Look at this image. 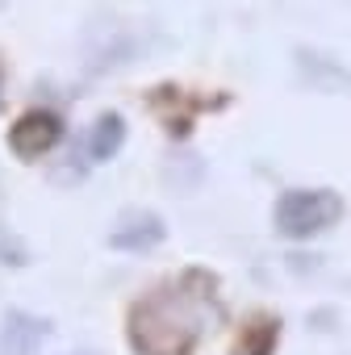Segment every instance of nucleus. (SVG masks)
<instances>
[{
    "instance_id": "f257e3e1",
    "label": "nucleus",
    "mask_w": 351,
    "mask_h": 355,
    "mask_svg": "<svg viewBox=\"0 0 351 355\" xmlns=\"http://www.w3.org/2000/svg\"><path fill=\"white\" fill-rule=\"evenodd\" d=\"M205 326V293L171 284L130 309V347L138 355H189Z\"/></svg>"
},
{
    "instance_id": "f03ea898",
    "label": "nucleus",
    "mask_w": 351,
    "mask_h": 355,
    "mask_svg": "<svg viewBox=\"0 0 351 355\" xmlns=\"http://www.w3.org/2000/svg\"><path fill=\"white\" fill-rule=\"evenodd\" d=\"M339 218H343V197L330 189H289V193H280V201L272 209L276 234H284V239H314V234L330 230Z\"/></svg>"
},
{
    "instance_id": "7ed1b4c3",
    "label": "nucleus",
    "mask_w": 351,
    "mask_h": 355,
    "mask_svg": "<svg viewBox=\"0 0 351 355\" xmlns=\"http://www.w3.org/2000/svg\"><path fill=\"white\" fill-rule=\"evenodd\" d=\"M63 138V117L55 109H26L9 125V150L17 159H42L59 146Z\"/></svg>"
},
{
    "instance_id": "20e7f679",
    "label": "nucleus",
    "mask_w": 351,
    "mask_h": 355,
    "mask_svg": "<svg viewBox=\"0 0 351 355\" xmlns=\"http://www.w3.org/2000/svg\"><path fill=\"white\" fill-rule=\"evenodd\" d=\"M51 338V322L30 309H9L0 318V355H38Z\"/></svg>"
},
{
    "instance_id": "39448f33",
    "label": "nucleus",
    "mask_w": 351,
    "mask_h": 355,
    "mask_svg": "<svg viewBox=\"0 0 351 355\" xmlns=\"http://www.w3.org/2000/svg\"><path fill=\"white\" fill-rule=\"evenodd\" d=\"M167 239V226H163V218L159 214H151V209H134V214H126L113 230H109V247L113 251H151V247H159Z\"/></svg>"
},
{
    "instance_id": "423d86ee",
    "label": "nucleus",
    "mask_w": 351,
    "mask_h": 355,
    "mask_svg": "<svg viewBox=\"0 0 351 355\" xmlns=\"http://www.w3.org/2000/svg\"><path fill=\"white\" fill-rule=\"evenodd\" d=\"M121 142H126V117L121 113H101L92 121L88 138H84V155H88V163H109L121 150Z\"/></svg>"
},
{
    "instance_id": "0eeeda50",
    "label": "nucleus",
    "mask_w": 351,
    "mask_h": 355,
    "mask_svg": "<svg viewBox=\"0 0 351 355\" xmlns=\"http://www.w3.org/2000/svg\"><path fill=\"white\" fill-rule=\"evenodd\" d=\"M297 67H301V76H305L318 92H343V88H351V71H347L343 63L318 55V51H297Z\"/></svg>"
},
{
    "instance_id": "6e6552de",
    "label": "nucleus",
    "mask_w": 351,
    "mask_h": 355,
    "mask_svg": "<svg viewBox=\"0 0 351 355\" xmlns=\"http://www.w3.org/2000/svg\"><path fill=\"white\" fill-rule=\"evenodd\" d=\"M0 263H26V251L13 247L9 239H0Z\"/></svg>"
},
{
    "instance_id": "1a4fd4ad",
    "label": "nucleus",
    "mask_w": 351,
    "mask_h": 355,
    "mask_svg": "<svg viewBox=\"0 0 351 355\" xmlns=\"http://www.w3.org/2000/svg\"><path fill=\"white\" fill-rule=\"evenodd\" d=\"M0 92H5V71H0Z\"/></svg>"
},
{
    "instance_id": "9d476101",
    "label": "nucleus",
    "mask_w": 351,
    "mask_h": 355,
    "mask_svg": "<svg viewBox=\"0 0 351 355\" xmlns=\"http://www.w3.org/2000/svg\"><path fill=\"white\" fill-rule=\"evenodd\" d=\"M0 5H9V0H0Z\"/></svg>"
},
{
    "instance_id": "9b49d317",
    "label": "nucleus",
    "mask_w": 351,
    "mask_h": 355,
    "mask_svg": "<svg viewBox=\"0 0 351 355\" xmlns=\"http://www.w3.org/2000/svg\"><path fill=\"white\" fill-rule=\"evenodd\" d=\"M80 355H88V351H80Z\"/></svg>"
}]
</instances>
